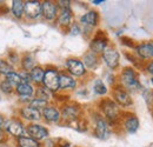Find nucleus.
<instances>
[{"instance_id":"f257e3e1","label":"nucleus","mask_w":153,"mask_h":147,"mask_svg":"<svg viewBox=\"0 0 153 147\" xmlns=\"http://www.w3.org/2000/svg\"><path fill=\"white\" fill-rule=\"evenodd\" d=\"M120 84L127 92H138L141 90V82L138 73L132 67H125L120 74Z\"/></svg>"},{"instance_id":"f03ea898","label":"nucleus","mask_w":153,"mask_h":147,"mask_svg":"<svg viewBox=\"0 0 153 147\" xmlns=\"http://www.w3.org/2000/svg\"><path fill=\"white\" fill-rule=\"evenodd\" d=\"M100 110L110 122H114L120 118V108L112 99H104L100 101Z\"/></svg>"},{"instance_id":"7ed1b4c3","label":"nucleus","mask_w":153,"mask_h":147,"mask_svg":"<svg viewBox=\"0 0 153 147\" xmlns=\"http://www.w3.org/2000/svg\"><path fill=\"white\" fill-rule=\"evenodd\" d=\"M101 56H102V60L105 61V64L107 65L108 68L111 70H115L118 66H119V60H120V54L119 52L111 47V46H107L104 52L101 53Z\"/></svg>"},{"instance_id":"20e7f679","label":"nucleus","mask_w":153,"mask_h":147,"mask_svg":"<svg viewBox=\"0 0 153 147\" xmlns=\"http://www.w3.org/2000/svg\"><path fill=\"white\" fill-rule=\"evenodd\" d=\"M113 98H114L113 101L118 106H121V107H130L133 104L131 94L127 92L126 90H124L123 87L121 88L117 87V88L113 90Z\"/></svg>"},{"instance_id":"39448f33","label":"nucleus","mask_w":153,"mask_h":147,"mask_svg":"<svg viewBox=\"0 0 153 147\" xmlns=\"http://www.w3.org/2000/svg\"><path fill=\"white\" fill-rule=\"evenodd\" d=\"M42 82L47 90L51 92H57L59 90V73L57 70H46Z\"/></svg>"},{"instance_id":"423d86ee","label":"nucleus","mask_w":153,"mask_h":147,"mask_svg":"<svg viewBox=\"0 0 153 147\" xmlns=\"http://www.w3.org/2000/svg\"><path fill=\"white\" fill-rule=\"evenodd\" d=\"M66 67L67 71L71 75L74 76H82L86 72V67L84 66L82 61L76 59V58H70L66 61Z\"/></svg>"},{"instance_id":"0eeeda50","label":"nucleus","mask_w":153,"mask_h":147,"mask_svg":"<svg viewBox=\"0 0 153 147\" xmlns=\"http://www.w3.org/2000/svg\"><path fill=\"white\" fill-rule=\"evenodd\" d=\"M111 132H110V126L107 124V121L104 118L98 117L96 118V122H94V135L97 138L105 140L110 137Z\"/></svg>"},{"instance_id":"6e6552de","label":"nucleus","mask_w":153,"mask_h":147,"mask_svg":"<svg viewBox=\"0 0 153 147\" xmlns=\"http://www.w3.org/2000/svg\"><path fill=\"white\" fill-rule=\"evenodd\" d=\"M135 53L138 55V58L145 62L150 61L151 59H153V48L150 44V41H145L141 42L139 45L135 46Z\"/></svg>"},{"instance_id":"1a4fd4ad","label":"nucleus","mask_w":153,"mask_h":147,"mask_svg":"<svg viewBox=\"0 0 153 147\" xmlns=\"http://www.w3.org/2000/svg\"><path fill=\"white\" fill-rule=\"evenodd\" d=\"M27 133L31 135L32 139L34 140H44L48 137V131L41 125L32 124L27 126Z\"/></svg>"},{"instance_id":"9d476101","label":"nucleus","mask_w":153,"mask_h":147,"mask_svg":"<svg viewBox=\"0 0 153 147\" xmlns=\"http://www.w3.org/2000/svg\"><path fill=\"white\" fill-rule=\"evenodd\" d=\"M41 14L47 20H53L58 16V5L53 1H44L41 4Z\"/></svg>"},{"instance_id":"9b49d317","label":"nucleus","mask_w":153,"mask_h":147,"mask_svg":"<svg viewBox=\"0 0 153 147\" xmlns=\"http://www.w3.org/2000/svg\"><path fill=\"white\" fill-rule=\"evenodd\" d=\"M107 38L104 36V33H100L98 34L94 39H92L91 41V45H90V48H91V52L99 54V53H102L104 50L107 47Z\"/></svg>"},{"instance_id":"f8f14e48","label":"nucleus","mask_w":153,"mask_h":147,"mask_svg":"<svg viewBox=\"0 0 153 147\" xmlns=\"http://www.w3.org/2000/svg\"><path fill=\"white\" fill-rule=\"evenodd\" d=\"M24 12L28 18H38L41 14V4L39 1H26L24 4Z\"/></svg>"},{"instance_id":"ddd939ff","label":"nucleus","mask_w":153,"mask_h":147,"mask_svg":"<svg viewBox=\"0 0 153 147\" xmlns=\"http://www.w3.org/2000/svg\"><path fill=\"white\" fill-rule=\"evenodd\" d=\"M139 126H140V122L135 114H128L124 119V128L126 129L127 133H131V134L135 133L139 129Z\"/></svg>"},{"instance_id":"4468645a","label":"nucleus","mask_w":153,"mask_h":147,"mask_svg":"<svg viewBox=\"0 0 153 147\" xmlns=\"http://www.w3.org/2000/svg\"><path fill=\"white\" fill-rule=\"evenodd\" d=\"M76 86V82L72 75L67 73L59 74V90H73Z\"/></svg>"},{"instance_id":"2eb2a0df","label":"nucleus","mask_w":153,"mask_h":147,"mask_svg":"<svg viewBox=\"0 0 153 147\" xmlns=\"http://www.w3.org/2000/svg\"><path fill=\"white\" fill-rule=\"evenodd\" d=\"M79 113L80 110L74 106H65L62 110V119H65L68 124L73 122L79 119Z\"/></svg>"},{"instance_id":"dca6fc26","label":"nucleus","mask_w":153,"mask_h":147,"mask_svg":"<svg viewBox=\"0 0 153 147\" xmlns=\"http://www.w3.org/2000/svg\"><path fill=\"white\" fill-rule=\"evenodd\" d=\"M42 115L50 122H58L60 120V118H61L59 111L56 107H53V106H46L42 110Z\"/></svg>"},{"instance_id":"f3484780","label":"nucleus","mask_w":153,"mask_h":147,"mask_svg":"<svg viewBox=\"0 0 153 147\" xmlns=\"http://www.w3.org/2000/svg\"><path fill=\"white\" fill-rule=\"evenodd\" d=\"M98 21H99V14L97 11H88L87 13L80 17V22L86 26L93 27L98 24Z\"/></svg>"},{"instance_id":"a211bd4d","label":"nucleus","mask_w":153,"mask_h":147,"mask_svg":"<svg viewBox=\"0 0 153 147\" xmlns=\"http://www.w3.org/2000/svg\"><path fill=\"white\" fill-rule=\"evenodd\" d=\"M82 64L85 67L90 68V70H94L98 64H99V60H98V55L91 51H88L86 54L84 55V59H82Z\"/></svg>"},{"instance_id":"6ab92c4d","label":"nucleus","mask_w":153,"mask_h":147,"mask_svg":"<svg viewBox=\"0 0 153 147\" xmlns=\"http://www.w3.org/2000/svg\"><path fill=\"white\" fill-rule=\"evenodd\" d=\"M6 128L7 131L12 134V135H16V137H21L24 134V126L20 121H17V120H12L10 121L7 125H6Z\"/></svg>"},{"instance_id":"aec40b11","label":"nucleus","mask_w":153,"mask_h":147,"mask_svg":"<svg viewBox=\"0 0 153 147\" xmlns=\"http://www.w3.org/2000/svg\"><path fill=\"white\" fill-rule=\"evenodd\" d=\"M71 21H72V11H71V7H68V8H61V12H60L59 19H58L59 25H61V26H70L71 25Z\"/></svg>"},{"instance_id":"412c9836","label":"nucleus","mask_w":153,"mask_h":147,"mask_svg":"<svg viewBox=\"0 0 153 147\" xmlns=\"http://www.w3.org/2000/svg\"><path fill=\"white\" fill-rule=\"evenodd\" d=\"M21 114L25 119L27 120H31V121H38L41 118V114L38 110H34V108H31V107H26L21 111Z\"/></svg>"},{"instance_id":"4be33fe9","label":"nucleus","mask_w":153,"mask_h":147,"mask_svg":"<svg viewBox=\"0 0 153 147\" xmlns=\"http://www.w3.org/2000/svg\"><path fill=\"white\" fill-rule=\"evenodd\" d=\"M17 91H18L20 97L28 98V97H31L33 94V87L28 82H21L20 85L17 86Z\"/></svg>"},{"instance_id":"5701e85b","label":"nucleus","mask_w":153,"mask_h":147,"mask_svg":"<svg viewBox=\"0 0 153 147\" xmlns=\"http://www.w3.org/2000/svg\"><path fill=\"white\" fill-rule=\"evenodd\" d=\"M44 75H45V70H42L41 67H33L31 70V79L38 84H41L44 80Z\"/></svg>"},{"instance_id":"b1692460","label":"nucleus","mask_w":153,"mask_h":147,"mask_svg":"<svg viewBox=\"0 0 153 147\" xmlns=\"http://www.w3.org/2000/svg\"><path fill=\"white\" fill-rule=\"evenodd\" d=\"M19 147H39V143L37 140L27 137H20L19 138Z\"/></svg>"},{"instance_id":"393cba45","label":"nucleus","mask_w":153,"mask_h":147,"mask_svg":"<svg viewBox=\"0 0 153 147\" xmlns=\"http://www.w3.org/2000/svg\"><path fill=\"white\" fill-rule=\"evenodd\" d=\"M52 97V93L50 90H47L46 87H39L37 90V94H36V98L40 99V100H44V101H48Z\"/></svg>"},{"instance_id":"a878e982","label":"nucleus","mask_w":153,"mask_h":147,"mask_svg":"<svg viewBox=\"0 0 153 147\" xmlns=\"http://www.w3.org/2000/svg\"><path fill=\"white\" fill-rule=\"evenodd\" d=\"M93 91L96 92V94L98 95H104L107 93V87L105 86V84L102 82V80L97 79L93 84Z\"/></svg>"},{"instance_id":"bb28decb","label":"nucleus","mask_w":153,"mask_h":147,"mask_svg":"<svg viewBox=\"0 0 153 147\" xmlns=\"http://www.w3.org/2000/svg\"><path fill=\"white\" fill-rule=\"evenodd\" d=\"M12 11H13V14L17 17V18H20L24 13V2L20 1V0H16L12 2Z\"/></svg>"},{"instance_id":"cd10ccee","label":"nucleus","mask_w":153,"mask_h":147,"mask_svg":"<svg viewBox=\"0 0 153 147\" xmlns=\"http://www.w3.org/2000/svg\"><path fill=\"white\" fill-rule=\"evenodd\" d=\"M6 81H7L12 87H14V86H18V85H20V84L22 82V79H21V76H20L19 74H16L13 72V73L7 74Z\"/></svg>"},{"instance_id":"c85d7f7f","label":"nucleus","mask_w":153,"mask_h":147,"mask_svg":"<svg viewBox=\"0 0 153 147\" xmlns=\"http://www.w3.org/2000/svg\"><path fill=\"white\" fill-rule=\"evenodd\" d=\"M143 97L149 106V108L151 110V112L153 111V91L152 90H144L143 92Z\"/></svg>"},{"instance_id":"c756f323","label":"nucleus","mask_w":153,"mask_h":147,"mask_svg":"<svg viewBox=\"0 0 153 147\" xmlns=\"http://www.w3.org/2000/svg\"><path fill=\"white\" fill-rule=\"evenodd\" d=\"M47 106V102L46 101H44V100H40V99H33L32 101H31V105H30V107L31 108H34V110H38L39 108H45Z\"/></svg>"},{"instance_id":"7c9ffc66","label":"nucleus","mask_w":153,"mask_h":147,"mask_svg":"<svg viewBox=\"0 0 153 147\" xmlns=\"http://www.w3.org/2000/svg\"><path fill=\"white\" fill-rule=\"evenodd\" d=\"M0 73H4V74H10V73H13V68L12 66H10L7 62L5 61H0Z\"/></svg>"},{"instance_id":"2f4dec72","label":"nucleus","mask_w":153,"mask_h":147,"mask_svg":"<svg viewBox=\"0 0 153 147\" xmlns=\"http://www.w3.org/2000/svg\"><path fill=\"white\" fill-rule=\"evenodd\" d=\"M33 65H34V60H33L32 56H26L22 61V66H24L25 70H32Z\"/></svg>"},{"instance_id":"473e14b6","label":"nucleus","mask_w":153,"mask_h":147,"mask_svg":"<svg viewBox=\"0 0 153 147\" xmlns=\"http://www.w3.org/2000/svg\"><path fill=\"white\" fill-rule=\"evenodd\" d=\"M144 70L153 78V60H150V61H147V62L145 64Z\"/></svg>"},{"instance_id":"72a5a7b5","label":"nucleus","mask_w":153,"mask_h":147,"mask_svg":"<svg viewBox=\"0 0 153 147\" xmlns=\"http://www.w3.org/2000/svg\"><path fill=\"white\" fill-rule=\"evenodd\" d=\"M70 32H71V36H78V34L81 32V30H80V27H79L78 25H72Z\"/></svg>"},{"instance_id":"f704fd0d","label":"nucleus","mask_w":153,"mask_h":147,"mask_svg":"<svg viewBox=\"0 0 153 147\" xmlns=\"http://www.w3.org/2000/svg\"><path fill=\"white\" fill-rule=\"evenodd\" d=\"M1 88H2V91H5V92H11L13 87H12L7 81H5V82L1 84Z\"/></svg>"},{"instance_id":"c9c22d12","label":"nucleus","mask_w":153,"mask_h":147,"mask_svg":"<svg viewBox=\"0 0 153 147\" xmlns=\"http://www.w3.org/2000/svg\"><path fill=\"white\" fill-rule=\"evenodd\" d=\"M2 141H5V133H4V131L0 128V143H2Z\"/></svg>"},{"instance_id":"e433bc0d","label":"nucleus","mask_w":153,"mask_h":147,"mask_svg":"<svg viewBox=\"0 0 153 147\" xmlns=\"http://www.w3.org/2000/svg\"><path fill=\"white\" fill-rule=\"evenodd\" d=\"M104 2V0H93L92 1V4H94V5H99V4H102Z\"/></svg>"},{"instance_id":"4c0bfd02","label":"nucleus","mask_w":153,"mask_h":147,"mask_svg":"<svg viewBox=\"0 0 153 147\" xmlns=\"http://www.w3.org/2000/svg\"><path fill=\"white\" fill-rule=\"evenodd\" d=\"M4 125H5V120H4V118L0 115V128H1Z\"/></svg>"},{"instance_id":"58836bf2","label":"nucleus","mask_w":153,"mask_h":147,"mask_svg":"<svg viewBox=\"0 0 153 147\" xmlns=\"http://www.w3.org/2000/svg\"><path fill=\"white\" fill-rule=\"evenodd\" d=\"M150 44H151V46H152V48H153V40H151V41H150Z\"/></svg>"},{"instance_id":"ea45409f","label":"nucleus","mask_w":153,"mask_h":147,"mask_svg":"<svg viewBox=\"0 0 153 147\" xmlns=\"http://www.w3.org/2000/svg\"><path fill=\"white\" fill-rule=\"evenodd\" d=\"M151 82H152V85H153V78H151Z\"/></svg>"}]
</instances>
